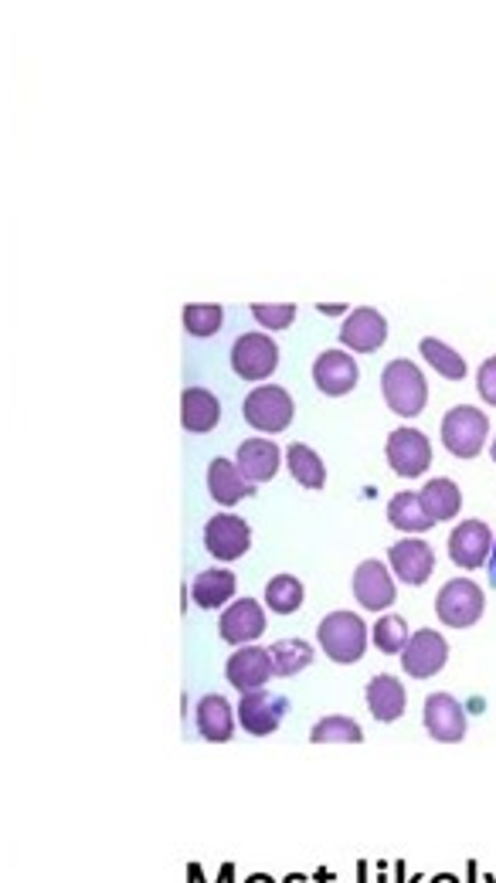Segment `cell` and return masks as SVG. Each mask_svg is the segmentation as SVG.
Returning <instances> with one entry per match:
<instances>
[{
  "mask_svg": "<svg viewBox=\"0 0 496 883\" xmlns=\"http://www.w3.org/2000/svg\"><path fill=\"white\" fill-rule=\"evenodd\" d=\"M286 466H289V473H293L296 483L306 486V490H323V486H327V466H323V459L316 456L310 445H303V442L289 445V449H286Z\"/></svg>",
  "mask_w": 496,
  "mask_h": 883,
  "instance_id": "obj_27",
  "label": "cell"
},
{
  "mask_svg": "<svg viewBox=\"0 0 496 883\" xmlns=\"http://www.w3.org/2000/svg\"><path fill=\"white\" fill-rule=\"evenodd\" d=\"M388 524L395 530H405V534H425V530L435 527V520L425 513L418 493H395L388 503Z\"/></svg>",
  "mask_w": 496,
  "mask_h": 883,
  "instance_id": "obj_26",
  "label": "cell"
},
{
  "mask_svg": "<svg viewBox=\"0 0 496 883\" xmlns=\"http://www.w3.org/2000/svg\"><path fill=\"white\" fill-rule=\"evenodd\" d=\"M310 741L313 744H361L364 731H361V724H357L354 717L333 714V717L316 720L313 731H310Z\"/></svg>",
  "mask_w": 496,
  "mask_h": 883,
  "instance_id": "obj_29",
  "label": "cell"
},
{
  "mask_svg": "<svg viewBox=\"0 0 496 883\" xmlns=\"http://www.w3.org/2000/svg\"><path fill=\"white\" fill-rule=\"evenodd\" d=\"M340 340H344L347 350H357V354H374L384 340H388V320L371 310V306H361L344 320L340 327Z\"/></svg>",
  "mask_w": 496,
  "mask_h": 883,
  "instance_id": "obj_17",
  "label": "cell"
},
{
  "mask_svg": "<svg viewBox=\"0 0 496 883\" xmlns=\"http://www.w3.org/2000/svg\"><path fill=\"white\" fill-rule=\"evenodd\" d=\"M245 422L252 428H259V432L272 435V432H282L289 422H293V398H289L286 388H279V384H262V388H255L252 394L245 398Z\"/></svg>",
  "mask_w": 496,
  "mask_h": 883,
  "instance_id": "obj_5",
  "label": "cell"
},
{
  "mask_svg": "<svg viewBox=\"0 0 496 883\" xmlns=\"http://www.w3.org/2000/svg\"><path fill=\"white\" fill-rule=\"evenodd\" d=\"M425 731H429L435 741L442 744H456L466 737V710L463 704H459L452 693H429V700H425Z\"/></svg>",
  "mask_w": 496,
  "mask_h": 883,
  "instance_id": "obj_14",
  "label": "cell"
},
{
  "mask_svg": "<svg viewBox=\"0 0 496 883\" xmlns=\"http://www.w3.org/2000/svg\"><path fill=\"white\" fill-rule=\"evenodd\" d=\"M486 435H490V422H486L483 411L473 405H456L442 418V445L459 459L480 456Z\"/></svg>",
  "mask_w": 496,
  "mask_h": 883,
  "instance_id": "obj_3",
  "label": "cell"
},
{
  "mask_svg": "<svg viewBox=\"0 0 496 883\" xmlns=\"http://www.w3.org/2000/svg\"><path fill=\"white\" fill-rule=\"evenodd\" d=\"M289 710V700L279 697V693H269V690H252V693H242V700H238V724L245 727L252 737H265L272 731H279L282 717H286Z\"/></svg>",
  "mask_w": 496,
  "mask_h": 883,
  "instance_id": "obj_8",
  "label": "cell"
},
{
  "mask_svg": "<svg viewBox=\"0 0 496 883\" xmlns=\"http://www.w3.org/2000/svg\"><path fill=\"white\" fill-rule=\"evenodd\" d=\"M313 381L316 388L330 398H340V394L354 391L357 384V364L347 350H323L320 357L313 360Z\"/></svg>",
  "mask_w": 496,
  "mask_h": 883,
  "instance_id": "obj_18",
  "label": "cell"
},
{
  "mask_svg": "<svg viewBox=\"0 0 496 883\" xmlns=\"http://www.w3.org/2000/svg\"><path fill=\"white\" fill-rule=\"evenodd\" d=\"M354 598L361 602V608H367V612H384V608L395 605L398 585H395V578H391L388 564L364 561L361 568L354 571Z\"/></svg>",
  "mask_w": 496,
  "mask_h": 883,
  "instance_id": "obj_16",
  "label": "cell"
},
{
  "mask_svg": "<svg viewBox=\"0 0 496 883\" xmlns=\"http://www.w3.org/2000/svg\"><path fill=\"white\" fill-rule=\"evenodd\" d=\"M235 588L238 578L228 568H204L191 581V598L198 602V608H221L235 598Z\"/></svg>",
  "mask_w": 496,
  "mask_h": 883,
  "instance_id": "obj_23",
  "label": "cell"
},
{
  "mask_svg": "<svg viewBox=\"0 0 496 883\" xmlns=\"http://www.w3.org/2000/svg\"><path fill=\"white\" fill-rule=\"evenodd\" d=\"M381 394L395 415L415 418L418 411L425 408V401H429V384H425V374L418 371L412 360L398 357V360H391V364H384Z\"/></svg>",
  "mask_w": 496,
  "mask_h": 883,
  "instance_id": "obj_1",
  "label": "cell"
},
{
  "mask_svg": "<svg viewBox=\"0 0 496 883\" xmlns=\"http://www.w3.org/2000/svg\"><path fill=\"white\" fill-rule=\"evenodd\" d=\"M279 364V347L265 333H242L232 347V367L245 381H265Z\"/></svg>",
  "mask_w": 496,
  "mask_h": 883,
  "instance_id": "obj_7",
  "label": "cell"
},
{
  "mask_svg": "<svg viewBox=\"0 0 496 883\" xmlns=\"http://www.w3.org/2000/svg\"><path fill=\"white\" fill-rule=\"evenodd\" d=\"M418 500H422L425 513L439 524V520H452L463 507V493L452 479H429V483L418 490Z\"/></svg>",
  "mask_w": 496,
  "mask_h": 883,
  "instance_id": "obj_25",
  "label": "cell"
},
{
  "mask_svg": "<svg viewBox=\"0 0 496 883\" xmlns=\"http://www.w3.org/2000/svg\"><path fill=\"white\" fill-rule=\"evenodd\" d=\"M418 347H422V357L429 360V364L442 377H449V381H463V377H466V360H463V354H456V350H452L449 344H442V340H435V337H425Z\"/></svg>",
  "mask_w": 496,
  "mask_h": 883,
  "instance_id": "obj_32",
  "label": "cell"
},
{
  "mask_svg": "<svg viewBox=\"0 0 496 883\" xmlns=\"http://www.w3.org/2000/svg\"><path fill=\"white\" fill-rule=\"evenodd\" d=\"M384 452H388V466L395 469L398 476H422L425 469L432 466L429 435L418 432V428H408V425H401L388 435Z\"/></svg>",
  "mask_w": 496,
  "mask_h": 883,
  "instance_id": "obj_6",
  "label": "cell"
},
{
  "mask_svg": "<svg viewBox=\"0 0 496 883\" xmlns=\"http://www.w3.org/2000/svg\"><path fill=\"white\" fill-rule=\"evenodd\" d=\"M476 388L486 405H496V357H486L480 374H476Z\"/></svg>",
  "mask_w": 496,
  "mask_h": 883,
  "instance_id": "obj_35",
  "label": "cell"
},
{
  "mask_svg": "<svg viewBox=\"0 0 496 883\" xmlns=\"http://www.w3.org/2000/svg\"><path fill=\"white\" fill-rule=\"evenodd\" d=\"M483 608H486L483 588L473 585L469 578H452L449 585H442V591L435 595V615H439L449 629H469V625H476Z\"/></svg>",
  "mask_w": 496,
  "mask_h": 883,
  "instance_id": "obj_4",
  "label": "cell"
},
{
  "mask_svg": "<svg viewBox=\"0 0 496 883\" xmlns=\"http://www.w3.org/2000/svg\"><path fill=\"white\" fill-rule=\"evenodd\" d=\"M493 551V530L483 520H463L449 537V557L463 571H476L490 561Z\"/></svg>",
  "mask_w": 496,
  "mask_h": 883,
  "instance_id": "obj_15",
  "label": "cell"
},
{
  "mask_svg": "<svg viewBox=\"0 0 496 883\" xmlns=\"http://www.w3.org/2000/svg\"><path fill=\"white\" fill-rule=\"evenodd\" d=\"M303 585L293 574H276V578L265 585V605L272 608L276 615H293L299 605H303Z\"/></svg>",
  "mask_w": 496,
  "mask_h": 883,
  "instance_id": "obj_30",
  "label": "cell"
},
{
  "mask_svg": "<svg viewBox=\"0 0 496 883\" xmlns=\"http://www.w3.org/2000/svg\"><path fill=\"white\" fill-rule=\"evenodd\" d=\"M252 316L269 330H286L296 320L293 303H252Z\"/></svg>",
  "mask_w": 496,
  "mask_h": 883,
  "instance_id": "obj_34",
  "label": "cell"
},
{
  "mask_svg": "<svg viewBox=\"0 0 496 883\" xmlns=\"http://www.w3.org/2000/svg\"><path fill=\"white\" fill-rule=\"evenodd\" d=\"M272 653V670L276 676H296L299 670L313 666V646L303 639H279L269 646Z\"/></svg>",
  "mask_w": 496,
  "mask_h": 883,
  "instance_id": "obj_28",
  "label": "cell"
},
{
  "mask_svg": "<svg viewBox=\"0 0 496 883\" xmlns=\"http://www.w3.org/2000/svg\"><path fill=\"white\" fill-rule=\"evenodd\" d=\"M208 493L221 507H235L238 500L255 493V486L242 476V469L232 459H215L208 466Z\"/></svg>",
  "mask_w": 496,
  "mask_h": 883,
  "instance_id": "obj_22",
  "label": "cell"
},
{
  "mask_svg": "<svg viewBox=\"0 0 496 883\" xmlns=\"http://www.w3.org/2000/svg\"><path fill=\"white\" fill-rule=\"evenodd\" d=\"M218 632L228 646H255V639L265 632V612L255 598H238L221 612L218 619Z\"/></svg>",
  "mask_w": 496,
  "mask_h": 883,
  "instance_id": "obj_11",
  "label": "cell"
},
{
  "mask_svg": "<svg viewBox=\"0 0 496 883\" xmlns=\"http://www.w3.org/2000/svg\"><path fill=\"white\" fill-rule=\"evenodd\" d=\"M194 720H198V731L204 741L225 744V741H232L238 714L221 693H208V697L198 700V714H194Z\"/></svg>",
  "mask_w": 496,
  "mask_h": 883,
  "instance_id": "obj_19",
  "label": "cell"
},
{
  "mask_svg": "<svg viewBox=\"0 0 496 883\" xmlns=\"http://www.w3.org/2000/svg\"><path fill=\"white\" fill-rule=\"evenodd\" d=\"M221 418V405L211 391L204 388H187L181 398V422L187 432H211Z\"/></svg>",
  "mask_w": 496,
  "mask_h": 883,
  "instance_id": "obj_24",
  "label": "cell"
},
{
  "mask_svg": "<svg viewBox=\"0 0 496 883\" xmlns=\"http://www.w3.org/2000/svg\"><path fill=\"white\" fill-rule=\"evenodd\" d=\"M316 639H320V649L333 663L347 666V663H357V659L367 653L371 632H367V625L357 612H330L327 619L320 622V629H316Z\"/></svg>",
  "mask_w": 496,
  "mask_h": 883,
  "instance_id": "obj_2",
  "label": "cell"
},
{
  "mask_svg": "<svg viewBox=\"0 0 496 883\" xmlns=\"http://www.w3.org/2000/svg\"><path fill=\"white\" fill-rule=\"evenodd\" d=\"M486 568H490V581L496 585V537H493V551H490V561H486Z\"/></svg>",
  "mask_w": 496,
  "mask_h": 883,
  "instance_id": "obj_36",
  "label": "cell"
},
{
  "mask_svg": "<svg viewBox=\"0 0 496 883\" xmlns=\"http://www.w3.org/2000/svg\"><path fill=\"white\" fill-rule=\"evenodd\" d=\"M225 320V310L215 303H187L184 306V330L191 337H215Z\"/></svg>",
  "mask_w": 496,
  "mask_h": 883,
  "instance_id": "obj_33",
  "label": "cell"
},
{
  "mask_svg": "<svg viewBox=\"0 0 496 883\" xmlns=\"http://www.w3.org/2000/svg\"><path fill=\"white\" fill-rule=\"evenodd\" d=\"M204 547L218 561H238L252 547V530L238 513H218L204 524Z\"/></svg>",
  "mask_w": 496,
  "mask_h": 883,
  "instance_id": "obj_9",
  "label": "cell"
},
{
  "mask_svg": "<svg viewBox=\"0 0 496 883\" xmlns=\"http://www.w3.org/2000/svg\"><path fill=\"white\" fill-rule=\"evenodd\" d=\"M279 459H282L279 445H272L269 439H248L238 445L235 466L242 469L248 483L259 486V483H269V479L279 473Z\"/></svg>",
  "mask_w": 496,
  "mask_h": 883,
  "instance_id": "obj_20",
  "label": "cell"
},
{
  "mask_svg": "<svg viewBox=\"0 0 496 883\" xmlns=\"http://www.w3.org/2000/svg\"><path fill=\"white\" fill-rule=\"evenodd\" d=\"M388 564H391V571L398 574L401 585L422 588L425 581L432 578L435 554H432V547L425 544V540L405 537V540H398V544L388 547Z\"/></svg>",
  "mask_w": 496,
  "mask_h": 883,
  "instance_id": "obj_12",
  "label": "cell"
},
{
  "mask_svg": "<svg viewBox=\"0 0 496 883\" xmlns=\"http://www.w3.org/2000/svg\"><path fill=\"white\" fill-rule=\"evenodd\" d=\"M371 639L384 656H401L408 646V639H412V632H408V625L401 615H381L371 629Z\"/></svg>",
  "mask_w": 496,
  "mask_h": 883,
  "instance_id": "obj_31",
  "label": "cell"
},
{
  "mask_svg": "<svg viewBox=\"0 0 496 883\" xmlns=\"http://www.w3.org/2000/svg\"><path fill=\"white\" fill-rule=\"evenodd\" d=\"M364 697H367V710H371L374 720H381V724H395V720L405 714V704H408L401 680L388 673L374 676V680L367 683Z\"/></svg>",
  "mask_w": 496,
  "mask_h": 883,
  "instance_id": "obj_21",
  "label": "cell"
},
{
  "mask_svg": "<svg viewBox=\"0 0 496 883\" xmlns=\"http://www.w3.org/2000/svg\"><path fill=\"white\" fill-rule=\"evenodd\" d=\"M225 676H228V683H232L235 690H242V693L262 690L265 683L276 676V670H272V653L265 646L235 649L232 659L225 663Z\"/></svg>",
  "mask_w": 496,
  "mask_h": 883,
  "instance_id": "obj_13",
  "label": "cell"
},
{
  "mask_svg": "<svg viewBox=\"0 0 496 883\" xmlns=\"http://www.w3.org/2000/svg\"><path fill=\"white\" fill-rule=\"evenodd\" d=\"M490 456H493V462H496V439H493V445H490Z\"/></svg>",
  "mask_w": 496,
  "mask_h": 883,
  "instance_id": "obj_38",
  "label": "cell"
},
{
  "mask_svg": "<svg viewBox=\"0 0 496 883\" xmlns=\"http://www.w3.org/2000/svg\"><path fill=\"white\" fill-rule=\"evenodd\" d=\"M323 313H330V316H337V313H344V306H320Z\"/></svg>",
  "mask_w": 496,
  "mask_h": 883,
  "instance_id": "obj_37",
  "label": "cell"
},
{
  "mask_svg": "<svg viewBox=\"0 0 496 883\" xmlns=\"http://www.w3.org/2000/svg\"><path fill=\"white\" fill-rule=\"evenodd\" d=\"M449 659V642L442 639V632L435 629H418L412 639H408L405 653H401V670L415 680H429L446 666Z\"/></svg>",
  "mask_w": 496,
  "mask_h": 883,
  "instance_id": "obj_10",
  "label": "cell"
}]
</instances>
